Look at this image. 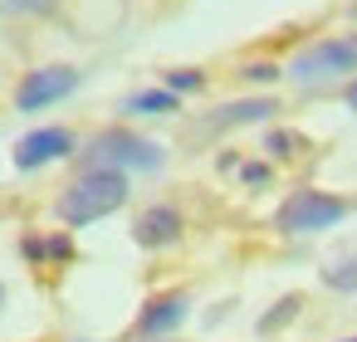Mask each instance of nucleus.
Here are the masks:
<instances>
[{"label": "nucleus", "mask_w": 357, "mask_h": 342, "mask_svg": "<svg viewBox=\"0 0 357 342\" xmlns=\"http://www.w3.org/2000/svg\"><path fill=\"white\" fill-rule=\"evenodd\" d=\"M89 157L93 166H108V171H123V166H137V171H157L162 166V147L128 132V127H108L89 142Z\"/></svg>", "instance_id": "nucleus-4"}, {"label": "nucleus", "mask_w": 357, "mask_h": 342, "mask_svg": "<svg viewBox=\"0 0 357 342\" xmlns=\"http://www.w3.org/2000/svg\"><path fill=\"white\" fill-rule=\"evenodd\" d=\"M132 240L147 244V249L176 244V240H181V210H172V205H152V210H142L137 225H132Z\"/></svg>", "instance_id": "nucleus-7"}, {"label": "nucleus", "mask_w": 357, "mask_h": 342, "mask_svg": "<svg viewBox=\"0 0 357 342\" xmlns=\"http://www.w3.org/2000/svg\"><path fill=\"white\" fill-rule=\"evenodd\" d=\"M59 157H74V132L69 127H35L15 142V166L20 171H35V166H50Z\"/></svg>", "instance_id": "nucleus-6"}, {"label": "nucleus", "mask_w": 357, "mask_h": 342, "mask_svg": "<svg viewBox=\"0 0 357 342\" xmlns=\"http://www.w3.org/2000/svg\"><path fill=\"white\" fill-rule=\"evenodd\" d=\"M128 113H176V93H167V88L132 93V98H128Z\"/></svg>", "instance_id": "nucleus-10"}, {"label": "nucleus", "mask_w": 357, "mask_h": 342, "mask_svg": "<svg viewBox=\"0 0 357 342\" xmlns=\"http://www.w3.org/2000/svg\"><path fill=\"white\" fill-rule=\"evenodd\" d=\"M274 113L269 98H240V103H225L211 113V127H245V123H264Z\"/></svg>", "instance_id": "nucleus-9"}, {"label": "nucleus", "mask_w": 357, "mask_h": 342, "mask_svg": "<svg viewBox=\"0 0 357 342\" xmlns=\"http://www.w3.org/2000/svg\"><path fill=\"white\" fill-rule=\"evenodd\" d=\"M0 6H10V10H25V15H45L54 0H0Z\"/></svg>", "instance_id": "nucleus-15"}, {"label": "nucleus", "mask_w": 357, "mask_h": 342, "mask_svg": "<svg viewBox=\"0 0 357 342\" xmlns=\"http://www.w3.org/2000/svg\"><path fill=\"white\" fill-rule=\"evenodd\" d=\"M186 313H191L186 293H157V298L142 308V318H137V332H142V337H162V332L181 327V322H186Z\"/></svg>", "instance_id": "nucleus-8"}, {"label": "nucleus", "mask_w": 357, "mask_h": 342, "mask_svg": "<svg viewBox=\"0 0 357 342\" xmlns=\"http://www.w3.org/2000/svg\"><path fill=\"white\" fill-rule=\"evenodd\" d=\"M294 313H298V293H289V298H284L269 318H259V332H274V327H279V322H289Z\"/></svg>", "instance_id": "nucleus-13"}, {"label": "nucleus", "mask_w": 357, "mask_h": 342, "mask_svg": "<svg viewBox=\"0 0 357 342\" xmlns=\"http://www.w3.org/2000/svg\"><path fill=\"white\" fill-rule=\"evenodd\" d=\"M123 201H128V176H123V171H108V166H89V171L59 196V220L79 230V225H93V220L113 215Z\"/></svg>", "instance_id": "nucleus-1"}, {"label": "nucleus", "mask_w": 357, "mask_h": 342, "mask_svg": "<svg viewBox=\"0 0 357 342\" xmlns=\"http://www.w3.org/2000/svg\"><path fill=\"white\" fill-rule=\"evenodd\" d=\"M245 79H250V84H269V79H279V69H274V64H250Z\"/></svg>", "instance_id": "nucleus-16"}, {"label": "nucleus", "mask_w": 357, "mask_h": 342, "mask_svg": "<svg viewBox=\"0 0 357 342\" xmlns=\"http://www.w3.org/2000/svg\"><path fill=\"white\" fill-rule=\"evenodd\" d=\"M347 342H357V337H347Z\"/></svg>", "instance_id": "nucleus-20"}, {"label": "nucleus", "mask_w": 357, "mask_h": 342, "mask_svg": "<svg viewBox=\"0 0 357 342\" xmlns=\"http://www.w3.org/2000/svg\"><path fill=\"white\" fill-rule=\"evenodd\" d=\"M74 88H79V69H69V64H50V69L25 74V84L15 88V108H20V113H40V108L59 103V98L74 93Z\"/></svg>", "instance_id": "nucleus-5"}, {"label": "nucleus", "mask_w": 357, "mask_h": 342, "mask_svg": "<svg viewBox=\"0 0 357 342\" xmlns=\"http://www.w3.org/2000/svg\"><path fill=\"white\" fill-rule=\"evenodd\" d=\"M284 74L294 84H328V79L357 74V35H333V40H318V45L298 49Z\"/></svg>", "instance_id": "nucleus-2"}, {"label": "nucleus", "mask_w": 357, "mask_h": 342, "mask_svg": "<svg viewBox=\"0 0 357 342\" xmlns=\"http://www.w3.org/2000/svg\"><path fill=\"white\" fill-rule=\"evenodd\" d=\"M347 108L357 113V84H347Z\"/></svg>", "instance_id": "nucleus-18"}, {"label": "nucleus", "mask_w": 357, "mask_h": 342, "mask_svg": "<svg viewBox=\"0 0 357 342\" xmlns=\"http://www.w3.org/2000/svg\"><path fill=\"white\" fill-rule=\"evenodd\" d=\"M240 176H245L250 186H264V181H269V166H264V162H250V166H245Z\"/></svg>", "instance_id": "nucleus-17"}, {"label": "nucleus", "mask_w": 357, "mask_h": 342, "mask_svg": "<svg viewBox=\"0 0 357 342\" xmlns=\"http://www.w3.org/2000/svg\"><path fill=\"white\" fill-rule=\"evenodd\" d=\"M0 308H6V283H0Z\"/></svg>", "instance_id": "nucleus-19"}, {"label": "nucleus", "mask_w": 357, "mask_h": 342, "mask_svg": "<svg viewBox=\"0 0 357 342\" xmlns=\"http://www.w3.org/2000/svg\"><path fill=\"white\" fill-rule=\"evenodd\" d=\"M294 147H298L294 132H269V152H274V157H294Z\"/></svg>", "instance_id": "nucleus-14"}, {"label": "nucleus", "mask_w": 357, "mask_h": 342, "mask_svg": "<svg viewBox=\"0 0 357 342\" xmlns=\"http://www.w3.org/2000/svg\"><path fill=\"white\" fill-rule=\"evenodd\" d=\"M342 215H347V205H342L337 196L303 186V191H294V196H289V201L279 205L274 225H279L284 235H318V230H333V225H337Z\"/></svg>", "instance_id": "nucleus-3"}, {"label": "nucleus", "mask_w": 357, "mask_h": 342, "mask_svg": "<svg viewBox=\"0 0 357 342\" xmlns=\"http://www.w3.org/2000/svg\"><path fill=\"white\" fill-rule=\"evenodd\" d=\"M201 88H206L201 69H172L167 74V93H201Z\"/></svg>", "instance_id": "nucleus-12"}, {"label": "nucleus", "mask_w": 357, "mask_h": 342, "mask_svg": "<svg viewBox=\"0 0 357 342\" xmlns=\"http://www.w3.org/2000/svg\"><path fill=\"white\" fill-rule=\"evenodd\" d=\"M323 283L328 288H357V254H347V259H333L328 269H323Z\"/></svg>", "instance_id": "nucleus-11"}]
</instances>
